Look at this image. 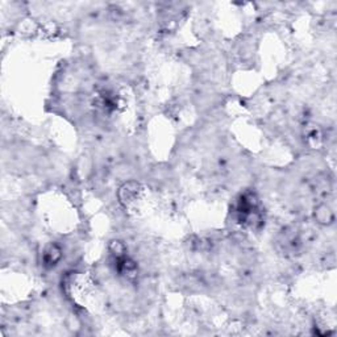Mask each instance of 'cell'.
Segmentation results:
<instances>
[{
	"label": "cell",
	"instance_id": "6da1fadb",
	"mask_svg": "<svg viewBox=\"0 0 337 337\" xmlns=\"http://www.w3.org/2000/svg\"><path fill=\"white\" fill-rule=\"evenodd\" d=\"M138 193H140V185L136 183V182H128L119 191V198H120L121 203L131 204V203L135 202Z\"/></svg>",
	"mask_w": 337,
	"mask_h": 337
},
{
	"label": "cell",
	"instance_id": "7a4b0ae2",
	"mask_svg": "<svg viewBox=\"0 0 337 337\" xmlns=\"http://www.w3.org/2000/svg\"><path fill=\"white\" fill-rule=\"evenodd\" d=\"M315 219H316L317 223H320V224L328 225L332 224L333 220H335V216H333L332 209L329 208L328 205L321 204L315 209Z\"/></svg>",
	"mask_w": 337,
	"mask_h": 337
},
{
	"label": "cell",
	"instance_id": "3957f363",
	"mask_svg": "<svg viewBox=\"0 0 337 337\" xmlns=\"http://www.w3.org/2000/svg\"><path fill=\"white\" fill-rule=\"evenodd\" d=\"M61 257H62L61 249L58 248L57 245H50V246L46 249V252H45V254H44L45 266L52 268V266H54L57 262L60 261Z\"/></svg>",
	"mask_w": 337,
	"mask_h": 337
}]
</instances>
